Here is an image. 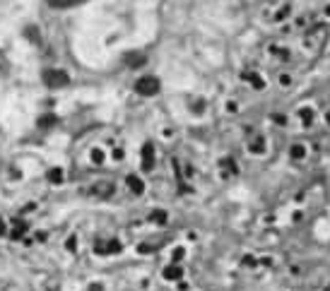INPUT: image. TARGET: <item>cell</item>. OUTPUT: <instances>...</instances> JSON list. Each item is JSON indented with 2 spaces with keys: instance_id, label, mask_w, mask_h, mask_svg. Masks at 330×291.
<instances>
[{
  "instance_id": "1",
  "label": "cell",
  "mask_w": 330,
  "mask_h": 291,
  "mask_svg": "<svg viewBox=\"0 0 330 291\" xmlns=\"http://www.w3.org/2000/svg\"><path fill=\"white\" fill-rule=\"evenodd\" d=\"M44 82H46L48 87H65L70 82V77H68V72H63V70H46Z\"/></svg>"
},
{
  "instance_id": "2",
  "label": "cell",
  "mask_w": 330,
  "mask_h": 291,
  "mask_svg": "<svg viewBox=\"0 0 330 291\" xmlns=\"http://www.w3.org/2000/svg\"><path fill=\"white\" fill-rule=\"evenodd\" d=\"M53 8H70V5H77V3H82V0H48Z\"/></svg>"
},
{
  "instance_id": "3",
  "label": "cell",
  "mask_w": 330,
  "mask_h": 291,
  "mask_svg": "<svg viewBox=\"0 0 330 291\" xmlns=\"http://www.w3.org/2000/svg\"><path fill=\"white\" fill-rule=\"evenodd\" d=\"M5 234H8V226H5V221L0 219V236H5Z\"/></svg>"
}]
</instances>
